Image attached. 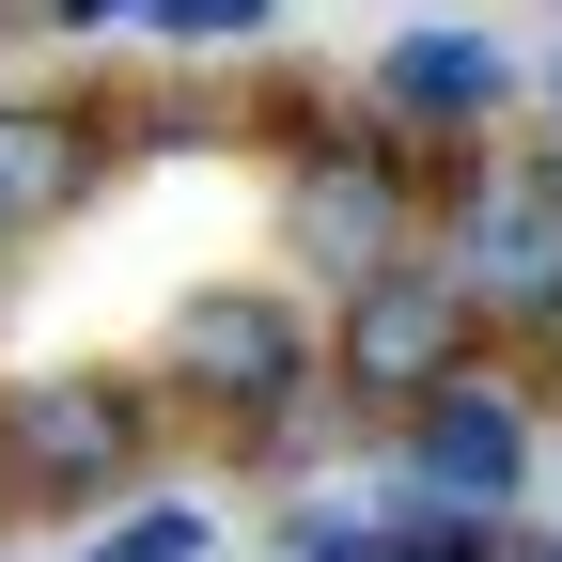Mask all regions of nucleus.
<instances>
[{
    "instance_id": "1",
    "label": "nucleus",
    "mask_w": 562,
    "mask_h": 562,
    "mask_svg": "<svg viewBox=\"0 0 562 562\" xmlns=\"http://www.w3.org/2000/svg\"><path fill=\"white\" fill-rule=\"evenodd\" d=\"M406 235H422V220H406V172L360 157V140H313V157L281 172V250H297L313 281H344V297L391 281V266H422Z\"/></svg>"
},
{
    "instance_id": "2",
    "label": "nucleus",
    "mask_w": 562,
    "mask_h": 562,
    "mask_svg": "<svg viewBox=\"0 0 562 562\" xmlns=\"http://www.w3.org/2000/svg\"><path fill=\"white\" fill-rule=\"evenodd\" d=\"M157 360L188 375V406H220V422H281V406L313 391V328L281 313V297H250V281H203V297L172 313Z\"/></svg>"
},
{
    "instance_id": "3",
    "label": "nucleus",
    "mask_w": 562,
    "mask_h": 562,
    "mask_svg": "<svg viewBox=\"0 0 562 562\" xmlns=\"http://www.w3.org/2000/svg\"><path fill=\"white\" fill-rule=\"evenodd\" d=\"M453 344H469V281L453 266H391L344 297V344H328V391L344 406H422L453 375Z\"/></svg>"
},
{
    "instance_id": "4",
    "label": "nucleus",
    "mask_w": 562,
    "mask_h": 562,
    "mask_svg": "<svg viewBox=\"0 0 562 562\" xmlns=\"http://www.w3.org/2000/svg\"><path fill=\"white\" fill-rule=\"evenodd\" d=\"M140 453V406L110 375H16L0 391V484H32V501H110Z\"/></svg>"
},
{
    "instance_id": "5",
    "label": "nucleus",
    "mask_w": 562,
    "mask_h": 562,
    "mask_svg": "<svg viewBox=\"0 0 562 562\" xmlns=\"http://www.w3.org/2000/svg\"><path fill=\"white\" fill-rule=\"evenodd\" d=\"M453 281H469V313L547 328V313H562V172H469V203H453Z\"/></svg>"
},
{
    "instance_id": "6",
    "label": "nucleus",
    "mask_w": 562,
    "mask_h": 562,
    "mask_svg": "<svg viewBox=\"0 0 562 562\" xmlns=\"http://www.w3.org/2000/svg\"><path fill=\"white\" fill-rule=\"evenodd\" d=\"M406 501H453V516L531 501V406L484 391V375H438L406 406Z\"/></svg>"
},
{
    "instance_id": "7",
    "label": "nucleus",
    "mask_w": 562,
    "mask_h": 562,
    "mask_svg": "<svg viewBox=\"0 0 562 562\" xmlns=\"http://www.w3.org/2000/svg\"><path fill=\"white\" fill-rule=\"evenodd\" d=\"M94 172H110V140H94L79 110H47V94H0V250L63 235V220L94 203Z\"/></svg>"
},
{
    "instance_id": "8",
    "label": "nucleus",
    "mask_w": 562,
    "mask_h": 562,
    "mask_svg": "<svg viewBox=\"0 0 562 562\" xmlns=\"http://www.w3.org/2000/svg\"><path fill=\"white\" fill-rule=\"evenodd\" d=\"M501 94H516V47L501 32H406L375 63V110H406V125H484Z\"/></svg>"
},
{
    "instance_id": "9",
    "label": "nucleus",
    "mask_w": 562,
    "mask_h": 562,
    "mask_svg": "<svg viewBox=\"0 0 562 562\" xmlns=\"http://www.w3.org/2000/svg\"><path fill=\"white\" fill-rule=\"evenodd\" d=\"M220 531H203V501H140V516H110V547L94 562H203Z\"/></svg>"
},
{
    "instance_id": "10",
    "label": "nucleus",
    "mask_w": 562,
    "mask_h": 562,
    "mask_svg": "<svg viewBox=\"0 0 562 562\" xmlns=\"http://www.w3.org/2000/svg\"><path fill=\"white\" fill-rule=\"evenodd\" d=\"M266 16H281V0H157L140 32H172V47H250Z\"/></svg>"
},
{
    "instance_id": "11",
    "label": "nucleus",
    "mask_w": 562,
    "mask_h": 562,
    "mask_svg": "<svg viewBox=\"0 0 562 562\" xmlns=\"http://www.w3.org/2000/svg\"><path fill=\"white\" fill-rule=\"evenodd\" d=\"M63 32H125V16H157V0H47Z\"/></svg>"
},
{
    "instance_id": "12",
    "label": "nucleus",
    "mask_w": 562,
    "mask_h": 562,
    "mask_svg": "<svg viewBox=\"0 0 562 562\" xmlns=\"http://www.w3.org/2000/svg\"><path fill=\"white\" fill-rule=\"evenodd\" d=\"M516 562H562V547H516Z\"/></svg>"
},
{
    "instance_id": "13",
    "label": "nucleus",
    "mask_w": 562,
    "mask_h": 562,
    "mask_svg": "<svg viewBox=\"0 0 562 562\" xmlns=\"http://www.w3.org/2000/svg\"><path fill=\"white\" fill-rule=\"evenodd\" d=\"M547 94H562V63H547Z\"/></svg>"
}]
</instances>
